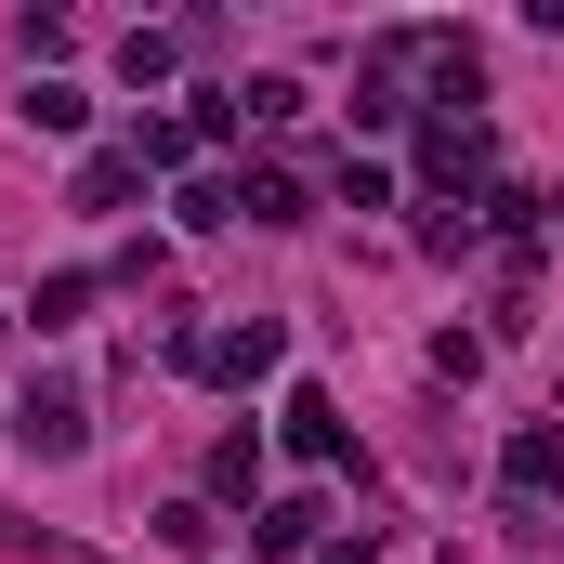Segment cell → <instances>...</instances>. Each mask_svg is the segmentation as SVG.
<instances>
[{
	"label": "cell",
	"instance_id": "cell-9",
	"mask_svg": "<svg viewBox=\"0 0 564 564\" xmlns=\"http://www.w3.org/2000/svg\"><path fill=\"white\" fill-rule=\"evenodd\" d=\"M26 119H40V132H79L93 93H79V79H26Z\"/></svg>",
	"mask_w": 564,
	"mask_h": 564
},
{
	"label": "cell",
	"instance_id": "cell-10",
	"mask_svg": "<svg viewBox=\"0 0 564 564\" xmlns=\"http://www.w3.org/2000/svg\"><path fill=\"white\" fill-rule=\"evenodd\" d=\"M250 119L289 132V119H302V79H250V93H237V132H250Z\"/></svg>",
	"mask_w": 564,
	"mask_h": 564
},
{
	"label": "cell",
	"instance_id": "cell-7",
	"mask_svg": "<svg viewBox=\"0 0 564 564\" xmlns=\"http://www.w3.org/2000/svg\"><path fill=\"white\" fill-rule=\"evenodd\" d=\"M250 486H263V433H224L210 446V499H250Z\"/></svg>",
	"mask_w": 564,
	"mask_h": 564
},
{
	"label": "cell",
	"instance_id": "cell-3",
	"mask_svg": "<svg viewBox=\"0 0 564 564\" xmlns=\"http://www.w3.org/2000/svg\"><path fill=\"white\" fill-rule=\"evenodd\" d=\"M499 486H512V512H552V499H564V433H512Z\"/></svg>",
	"mask_w": 564,
	"mask_h": 564
},
{
	"label": "cell",
	"instance_id": "cell-4",
	"mask_svg": "<svg viewBox=\"0 0 564 564\" xmlns=\"http://www.w3.org/2000/svg\"><path fill=\"white\" fill-rule=\"evenodd\" d=\"M276 433H289V446H302V459H341V446H355V433H341V408H328L315 381H302V394H289V408H276Z\"/></svg>",
	"mask_w": 564,
	"mask_h": 564
},
{
	"label": "cell",
	"instance_id": "cell-6",
	"mask_svg": "<svg viewBox=\"0 0 564 564\" xmlns=\"http://www.w3.org/2000/svg\"><path fill=\"white\" fill-rule=\"evenodd\" d=\"M237 210H250V224H302V171H276V158L237 171Z\"/></svg>",
	"mask_w": 564,
	"mask_h": 564
},
{
	"label": "cell",
	"instance_id": "cell-12",
	"mask_svg": "<svg viewBox=\"0 0 564 564\" xmlns=\"http://www.w3.org/2000/svg\"><path fill=\"white\" fill-rule=\"evenodd\" d=\"M171 66H184V53H171L158 26H132V40H119V79H132V93H144V79H171Z\"/></svg>",
	"mask_w": 564,
	"mask_h": 564
},
{
	"label": "cell",
	"instance_id": "cell-5",
	"mask_svg": "<svg viewBox=\"0 0 564 564\" xmlns=\"http://www.w3.org/2000/svg\"><path fill=\"white\" fill-rule=\"evenodd\" d=\"M132 184H144V158H132V144L79 158V210H132Z\"/></svg>",
	"mask_w": 564,
	"mask_h": 564
},
{
	"label": "cell",
	"instance_id": "cell-13",
	"mask_svg": "<svg viewBox=\"0 0 564 564\" xmlns=\"http://www.w3.org/2000/svg\"><path fill=\"white\" fill-rule=\"evenodd\" d=\"M0 539H13V512H0Z\"/></svg>",
	"mask_w": 564,
	"mask_h": 564
},
{
	"label": "cell",
	"instance_id": "cell-1",
	"mask_svg": "<svg viewBox=\"0 0 564 564\" xmlns=\"http://www.w3.org/2000/svg\"><path fill=\"white\" fill-rule=\"evenodd\" d=\"M276 355H289L276 315H237V328H197V355H184V368H197V381H263Z\"/></svg>",
	"mask_w": 564,
	"mask_h": 564
},
{
	"label": "cell",
	"instance_id": "cell-8",
	"mask_svg": "<svg viewBox=\"0 0 564 564\" xmlns=\"http://www.w3.org/2000/svg\"><path fill=\"white\" fill-rule=\"evenodd\" d=\"M315 525H328V512H315V499H276V512H263V525H250V539H263V552H315Z\"/></svg>",
	"mask_w": 564,
	"mask_h": 564
},
{
	"label": "cell",
	"instance_id": "cell-11",
	"mask_svg": "<svg viewBox=\"0 0 564 564\" xmlns=\"http://www.w3.org/2000/svg\"><path fill=\"white\" fill-rule=\"evenodd\" d=\"M26 315H40V328H79V315H93V276H40V302H26Z\"/></svg>",
	"mask_w": 564,
	"mask_h": 564
},
{
	"label": "cell",
	"instance_id": "cell-2",
	"mask_svg": "<svg viewBox=\"0 0 564 564\" xmlns=\"http://www.w3.org/2000/svg\"><path fill=\"white\" fill-rule=\"evenodd\" d=\"M13 433H26L40 459H79V433H93V408H79V381H40V394L13 408Z\"/></svg>",
	"mask_w": 564,
	"mask_h": 564
}]
</instances>
